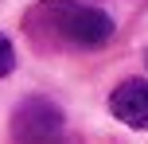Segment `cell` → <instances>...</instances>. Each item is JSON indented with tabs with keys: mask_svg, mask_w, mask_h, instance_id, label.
Wrapping results in <instances>:
<instances>
[{
	"mask_svg": "<svg viewBox=\"0 0 148 144\" xmlns=\"http://www.w3.org/2000/svg\"><path fill=\"white\" fill-rule=\"evenodd\" d=\"M12 70H16V47L8 35H0V78H8Z\"/></svg>",
	"mask_w": 148,
	"mask_h": 144,
	"instance_id": "277c9868",
	"label": "cell"
},
{
	"mask_svg": "<svg viewBox=\"0 0 148 144\" xmlns=\"http://www.w3.org/2000/svg\"><path fill=\"white\" fill-rule=\"evenodd\" d=\"M109 113L129 129H148V82L144 78H125L109 93Z\"/></svg>",
	"mask_w": 148,
	"mask_h": 144,
	"instance_id": "3957f363",
	"label": "cell"
},
{
	"mask_svg": "<svg viewBox=\"0 0 148 144\" xmlns=\"http://www.w3.org/2000/svg\"><path fill=\"white\" fill-rule=\"evenodd\" d=\"M62 129H66V117L47 98H27L16 109V117H12V132H16V140H23V144L55 140V136H62Z\"/></svg>",
	"mask_w": 148,
	"mask_h": 144,
	"instance_id": "7a4b0ae2",
	"label": "cell"
},
{
	"mask_svg": "<svg viewBox=\"0 0 148 144\" xmlns=\"http://www.w3.org/2000/svg\"><path fill=\"white\" fill-rule=\"evenodd\" d=\"M27 23H47L70 47H105L113 39V20L101 8L78 4V0H43L27 16Z\"/></svg>",
	"mask_w": 148,
	"mask_h": 144,
	"instance_id": "6da1fadb",
	"label": "cell"
}]
</instances>
